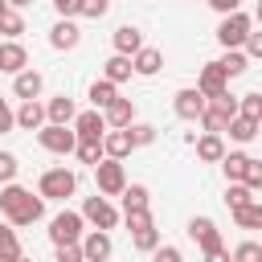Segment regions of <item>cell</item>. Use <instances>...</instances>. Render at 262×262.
Here are the masks:
<instances>
[{
	"label": "cell",
	"instance_id": "cell-1",
	"mask_svg": "<svg viewBox=\"0 0 262 262\" xmlns=\"http://www.w3.org/2000/svg\"><path fill=\"white\" fill-rule=\"evenodd\" d=\"M0 213H4V221H12V225H33V221H41L45 217V196L37 192H29V188H20L16 180H8L4 188H0Z\"/></svg>",
	"mask_w": 262,
	"mask_h": 262
},
{
	"label": "cell",
	"instance_id": "cell-2",
	"mask_svg": "<svg viewBox=\"0 0 262 262\" xmlns=\"http://www.w3.org/2000/svg\"><path fill=\"white\" fill-rule=\"evenodd\" d=\"M188 237L201 246V254H205L209 262H229V250L221 246V233H217L213 217H192V221H188Z\"/></svg>",
	"mask_w": 262,
	"mask_h": 262
},
{
	"label": "cell",
	"instance_id": "cell-3",
	"mask_svg": "<svg viewBox=\"0 0 262 262\" xmlns=\"http://www.w3.org/2000/svg\"><path fill=\"white\" fill-rule=\"evenodd\" d=\"M37 192L45 196V201H70L74 192H78V176L61 164V168H45L41 172V180H37Z\"/></svg>",
	"mask_w": 262,
	"mask_h": 262
},
{
	"label": "cell",
	"instance_id": "cell-4",
	"mask_svg": "<svg viewBox=\"0 0 262 262\" xmlns=\"http://www.w3.org/2000/svg\"><path fill=\"white\" fill-rule=\"evenodd\" d=\"M37 143L45 151H53V156H70L78 147V131L70 123H41L37 127Z\"/></svg>",
	"mask_w": 262,
	"mask_h": 262
},
{
	"label": "cell",
	"instance_id": "cell-5",
	"mask_svg": "<svg viewBox=\"0 0 262 262\" xmlns=\"http://www.w3.org/2000/svg\"><path fill=\"white\" fill-rule=\"evenodd\" d=\"M94 184H98L102 196H119V192L127 188V168H123V160L102 156V160L94 164Z\"/></svg>",
	"mask_w": 262,
	"mask_h": 262
},
{
	"label": "cell",
	"instance_id": "cell-6",
	"mask_svg": "<svg viewBox=\"0 0 262 262\" xmlns=\"http://www.w3.org/2000/svg\"><path fill=\"white\" fill-rule=\"evenodd\" d=\"M250 29H254V16H246L242 8L225 12L221 25H217V41H221V49H242V41H246Z\"/></svg>",
	"mask_w": 262,
	"mask_h": 262
},
{
	"label": "cell",
	"instance_id": "cell-7",
	"mask_svg": "<svg viewBox=\"0 0 262 262\" xmlns=\"http://www.w3.org/2000/svg\"><path fill=\"white\" fill-rule=\"evenodd\" d=\"M82 233H86V217L74 213V209H61V213L49 221V242H53V246H61V242H82Z\"/></svg>",
	"mask_w": 262,
	"mask_h": 262
},
{
	"label": "cell",
	"instance_id": "cell-8",
	"mask_svg": "<svg viewBox=\"0 0 262 262\" xmlns=\"http://www.w3.org/2000/svg\"><path fill=\"white\" fill-rule=\"evenodd\" d=\"M82 217L94 225V229H115L119 225V209L111 205V196H86V205H82Z\"/></svg>",
	"mask_w": 262,
	"mask_h": 262
},
{
	"label": "cell",
	"instance_id": "cell-9",
	"mask_svg": "<svg viewBox=\"0 0 262 262\" xmlns=\"http://www.w3.org/2000/svg\"><path fill=\"white\" fill-rule=\"evenodd\" d=\"M205 94L196 90V86H184V90H176V98H172V111H176V119H184V123H196L201 119V111H205Z\"/></svg>",
	"mask_w": 262,
	"mask_h": 262
},
{
	"label": "cell",
	"instance_id": "cell-10",
	"mask_svg": "<svg viewBox=\"0 0 262 262\" xmlns=\"http://www.w3.org/2000/svg\"><path fill=\"white\" fill-rule=\"evenodd\" d=\"M111 254H115L111 229H86V233H82V258H86V262H106Z\"/></svg>",
	"mask_w": 262,
	"mask_h": 262
},
{
	"label": "cell",
	"instance_id": "cell-11",
	"mask_svg": "<svg viewBox=\"0 0 262 262\" xmlns=\"http://www.w3.org/2000/svg\"><path fill=\"white\" fill-rule=\"evenodd\" d=\"M70 127L78 131V139H102V135H106V115H102L98 106H90V111H78Z\"/></svg>",
	"mask_w": 262,
	"mask_h": 262
},
{
	"label": "cell",
	"instance_id": "cell-12",
	"mask_svg": "<svg viewBox=\"0 0 262 262\" xmlns=\"http://www.w3.org/2000/svg\"><path fill=\"white\" fill-rule=\"evenodd\" d=\"M78 41H82V29L74 25V16H61V20L49 29V45H53V49H61V53L78 49Z\"/></svg>",
	"mask_w": 262,
	"mask_h": 262
},
{
	"label": "cell",
	"instance_id": "cell-13",
	"mask_svg": "<svg viewBox=\"0 0 262 262\" xmlns=\"http://www.w3.org/2000/svg\"><path fill=\"white\" fill-rule=\"evenodd\" d=\"M29 66V49L16 41V37H4L0 41V74H16Z\"/></svg>",
	"mask_w": 262,
	"mask_h": 262
},
{
	"label": "cell",
	"instance_id": "cell-14",
	"mask_svg": "<svg viewBox=\"0 0 262 262\" xmlns=\"http://www.w3.org/2000/svg\"><path fill=\"white\" fill-rule=\"evenodd\" d=\"M196 90H201L205 98L229 90V74L221 70V61H205V70H201V78H196Z\"/></svg>",
	"mask_w": 262,
	"mask_h": 262
},
{
	"label": "cell",
	"instance_id": "cell-15",
	"mask_svg": "<svg viewBox=\"0 0 262 262\" xmlns=\"http://www.w3.org/2000/svg\"><path fill=\"white\" fill-rule=\"evenodd\" d=\"M41 90H45L41 70L25 66V70H16V74H12V94H16V98H41Z\"/></svg>",
	"mask_w": 262,
	"mask_h": 262
},
{
	"label": "cell",
	"instance_id": "cell-16",
	"mask_svg": "<svg viewBox=\"0 0 262 262\" xmlns=\"http://www.w3.org/2000/svg\"><path fill=\"white\" fill-rule=\"evenodd\" d=\"M102 151H106V156H115V160H127V156L135 151L131 131H127V127H106V135H102Z\"/></svg>",
	"mask_w": 262,
	"mask_h": 262
},
{
	"label": "cell",
	"instance_id": "cell-17",
	"mask_svg": "<svg viewBox=\"0 0 262 262\" xmlns=\"http://www.w3.org/2000/svg\"><path fill=\"white\" fill-rule=\"evenodd\" d=\"M192 147H196V160H205V164H221V156H225V139H221V131H205V135H196Z\"/></svg>",
	"mask_w": 262,
	"mask_h": 262
},
{
	"label": "cell",
	"instance_id": "cell-18",
	"mask_svg": "<svg viewBox=\"0 0 262 262\" xmlns=\"http://www.w3.org/2000/svg\"><path fill=\"white\" fill-rule=\"evenodd\" d=\"M131 66H135V74H139V78H151V74H160L164 53H160L156 45H139V49L131 53Z\"/></svg>",
	"mask_w": 262,
	"mask_h": 262
},
{
	"label": "cell",
	"instance_id": "cell-19",
	"mask_svg": "<svg viewBox=\"0 0 262 262\" xmlns=\"http://www.w3.org/2000/svg\"><path fill=\"white\" fill-rule=\"evenodd\" d=\"M102 115H106V127H131V123H135V102L115 94V98L102 106Z\"/></svg>",
	"mask_w": 262,
	"mask_h": 262
},
{
	"label": "cell",
	"instance_id": "cell-20",
	"mask_svg": "<svg viewBox=\"0 0 262 262\" xmlns=\"http://www.w3.org/2000/svg\"><path fill=\"white\" fill-rule=\"evenodd\" d=\"M41 123H45V102L20 98V106H16V127H20V131H37Z\"/></svg>",
	"mask_w": 262,
	"mask_h": 262
},
{
	"label": "cell",
	"instance_id": "cell-21",
	"mask_svg": "<svg viewBox=\"0 0 262 262\" xmlns=\"http://www.w3.org/2000/svg\"><path fill=\"white\" fill-rule=\"evenodd\" d=\"M233 213V225L237 229H262V201H246V205H237V209H229Z\"/></svg>",
	"mask_w": 262,
	"mask_h": 262
},
{
	"label": "cell",
	"instance_id": "cell-22",
	"mask_svg": "<svg viewBox=\"0 0 262 262\" xmlns=\"http://www.w3.org/2000/svg\"><path fill=\"white\" fill-rule=\"evenodd\" d=\"M131 74H135V66H131V57H127V53H111V57L102 61V78H111L115 86H119V82H127Z\"/></svg>",
	"mask_w": 262,
	"mask_h": 262
},
{
	"label": "cell",
	"instance_id": "cell-23",
	"mask_svg": "<svg viewBox=\"0 0 262 262\" xmlns=\"http://www.w3.org/2000/svg\"><path fill=\"white\" fill-rule=\"evenodd\" d=\"M74 115H78V106L66 94H57V98L45 102V123H74Z\"/></svg>",
	"mask_w": 262,
	"mask_h": 262
},
{
	"label": "cell",
	"instance_id": "cell-24",
	"mask_svg": "<svg viewBox=\"0 0 262 262\" xmlns=\"http://www.w3.org/2000/svg\"><path fill=\"white\" fill-rule=\"evenodd\" d=\"M225 131H229V139H233V143H250V139L258 135V119H250V115H242V111H237V115L229 119V127H225Z\"/></svg>",
	"mask_w": 262,
	"mask_h": 262
},
{
	"label": "cell",
	"instance_id": "cell-25",
	"mask_svg": "<svg viewBox=\"0 0 262 262\" xmlns=\"http://www.w3.org/2000/svg\"><path fill=\"white\" fill-rule=\"evenodd\" d=\"M20 237H16V229H12V221H4L0 225V262H20Z\"/></svg>",
	"mask_w": 262,
	"mask_h": 262
},
{
	"label": "cell",
	"instance_id": "cell-26",
	"mask_svg": "<svg viewBox=\"0 0 262 262\" xmlns=\"http://www.w3.org/2000/svg\"><path fill=\"white\" fill-rule=\"evenodd\" d=\"M139 45H143V33H139L135 25H119V29H115V53H127V57H131Z\"/></svg>",
	"mask_w": 262,
	"mask_h": 262
},
{
	"label": "cell",
	"instance_id": "cell-27",
	"mask_svg": "<svg viewBox=\"0 0 262 262\" xmlns=\"http://www.w3.org/2000/svg\"><path fill=\"white\" fill-rule=\"evenodd\" d=\"M221 61V70L229 74V78H242L246 70H250V57H246V49H225V57H217Z\"/></svg>",
	"mask_w": 262,
	"mask_h": 262
},
{
	"label": "cell",
	"instance_id": "cell-28",
	"mask_svg": "<svg viewBox=\"0 0 262 262\" xmlns=\"http://www.w3.org/2000/svg\"><path fill=\"white\" fill-rule=\"evenodd\" d=\"M246 164H250L246 151H225V156H221V172H225V180H242V176H246Z\"/></svg>",
	"mask_w": 262,
	"mask_h": 262
},
{
	"label": "cell",
	"instance_id": "cell-29",
	"mask_svg": "<svg viewBox=\"0 0 262 262\" xmlns=\"http://www.w3.org/2000/svg\"><path fill=\"white\" fill-rule=\"evenodd\" d=\"M86 94H90V102H94V106L102 111V106H106V102H111V98L119 94V86H115L111 78H98V82H90V90H86Z\"/></svg>",
	"mask_w": 262,
	"mask_h": 262
},
{
	"label": "cell",
	"instance_id": "cell-30",
	"mask_svg": "<svg viewBox=\"0 0 262 262\" xmlns=\"http://www.w3.org/2000/svg\"><path fill=\"white\" fill-rule=\"evenodd\" d=\"M119 196H123V209H147V205H151V192H147V184H127Z\"/></svg>",
	"mask_w": 262,
	"mask_h": 262
},
{
	"label": "cell",
	"instance_id": "cell-31",
	"mask_svg": "<svg viewBox=\"0 0 262 262\" xmlns=\"http://www.w3.org/2000/svg\"><path fill=\"white\" fill-rule=\"evenodd\" d=\"M74 156H78L82 164H90V168H94V164H98V160H102L106 151H102V139H78V147H74Z\"/></svg>",
	"mask_w": 262,
	"mask_h": 262
},
{
	"label": "cell",
	"instance_id": "cell-32",
	"mask_svg": "<svg viewBox=\"0 0 262 262\" xmlns=\"http://www.w3.org/2000/svg\"><path fill=\"white\" fill-rule=\"evenodd\" d=\"M123 225H127L131 233H139V229L156 225V221H151V205H147V209H123Z\"/></svg>",
	"mask_w": 262,
	"mask_h": 262
},
{
	"label": "cell",
	"instance_id": "cell-33",
	"mask_svg": "<svg viewBox=\"0 0 262 262\" xmlns=\"http://www.w3.org/2000/svg\"><path fill=\"white\" fill-rule=\"evenodd\" d=\"M131 246H135L139 254H151V250L160 246V229H156V225H147V229H139V233H131Z\"/></svg>",
	"mask_w": 262,
	"mask_h": 262
},
{
	"label": "cell",
	"instance_id": "cell-34",
	"mask_svg": "<svg viewBox=\"0 0 262 262\" xmlns=\"http://www.w3.org/2000/svg\"><path fill=\"white\" fill-rule=\"evenodd\" d=\"M250 196H254V188H250V184H242V180H229V188H225V205H229V209L246 205Z\"/></svg>",
	"mask_w": 262,
	"mask_h": 262
},
{
	"label": "cell",
	"instance_id": "cell-35",
	"mask_svg": "<svg viewBox=\"0 0 262 262\" xmlns=\"http://www.w3.org/2000/svg\"><path fill=\"white\" fill-rule=\"evenodd\" d=\"M25 33V16L16 12V8H8L4 16H0V37H20Z\"/></svg>",
	"mask_w": 262,
	"mask_h": 262
},
{
	"label": "cell",
	"instance_id": "cell-36",
	"mask_svg": "<svg viewBox=\"0 0 262 262\" xmlns=\"http://www.w3.org/2000/svg\"><path fill=\"white\" fill-rule=\"evenodd\" d=\"M111 12V0H78V16H86V20H102Z\"/></svg>",
	"mask_w": 262,
	"mask_h": 262
},
{
	"label": "cell",
	"instance_id": "cell-37",
	"mask_svg": "<svg viewBox=\"0 0 262 262\" xmlns=\"http://www.w3.org/2000/svg\"><path fill=\"white\" fill-rule=\"evenodd\" d=\"M229 258H233V262H258V258H262V242H242V246L229 250Z\"/></svg>",
	"mask_w": 262,
	"mask_h": 262
},
{
	"label": "cell",
	"instance_id": "cell-38",
	"mask_svg": "<svg viewBox=\"0 0 262 262\" xmlns=\"http://www.w3.org/2000/svg\"><path fill=\"white\" fill-rule=\"evenodd\" d=\"M127 131H131V143H135V147H147V143H156V127H151V123H131Z\"/></svg>",
	"mask_w": 262,
	"mask_h": 262
},
{
	"label": "cell",
	"instance_id": "cell-39",
	"mask_svg": "<svg viewBox=\"0 0 262 262\" xmlns=\"http://www.w3.org/2000/svg\"><path fill=\"white\" fill-rule=\"evenodd\" d=\"M237 111L250 115V119H262V94H258V90H254V94H242V98H237Z\"/></svg>",
	"mask_w": 262,
	"mask_h": 262
},
{
	"label": "cell",
	"instance_id": "cell-40",
	"mask_svg": "<svg viewBox=\"0 0 262 262\" xmlns=\"http://www.w3.org/2000/svg\"><path fill=\"white\" fill-rule=\"evenodd\" d=\"M16 172H20V164H16V156H12V151H0V184H8V180H16Z\"/></svg>",
	"mask_w": 262,
	"mask_h": 262
},
{
	"label": "cell",
	"instance_id": "cell-41",
	"mask_svg": "<svg viewBox=\"0 0 262 262\" xmlns=\"http://www.w3.org/2000/svg\"><path fill=\"white\" fill-rule=\"evenodd\" d=\"M242 49H246V57H250V61H262V33H254V29H250V33H246V41H242Z\"/></svg>",
	"mask_w": 262,
	"mask_h": 262
},
{
	"label": "cell",
	"instance_id": "cell-42",
	"mask_svg": "<svg viewBox=\"0 0 262 262\" xmlns=\"http://www.w3.org/2000/svg\"><path fill=\"white\" fill-rule=\"evenodd\" d=\"M242 184H250L254 192L262 188V160H250V164H246V176H242Z\"/></svg>",
	"mask_w": 262,
	"mask_h": 262
},
{
	"label": "cell",
	"instance_id": "cell-43",
	"mask_svg": "<svg viewBox=\"0 0 262 262\" xmlns=\"http://www.w3.org/2000/svg\"><path fill=\"white\" fill-rule=\"evenodd\" d=\"M151 258H156V262H180L184 254H180V246H156Z\"/></svg>",
	"mask_w": 262,
	"mask_h": 262
},
{
	"label": "cell",
	"instance_id": "cell-44",
	"mask_svg": "<svg viewBox=\"0 0 262 262\" xmlns=\"http://www.w3.org/2000/svg\"><path fill=\"white\" fill-rule=\"evenodd\" d=\"M12 127H16V111L0 98V135H4V131H12Z\"/></svg>",
	"mask_w": 262,
	"mask_h": 262
},
{
	"label": "cell",
	"instance_id": "cell-45",
	"mask_svg": "<svg viewBox=\"0 0 262 262\" xmlns=\"http://www.w3.org/2000/svg\"><path fill=\"white\" fill-rule=\"evenodd\" d=\"M205 4H209L213 12H221V16H225V12H233V8H242V0H205Z\"/></svg>",
	"mask_w": 262,
	"mask_h": 262
},
{
	"label": "cell",
	"instance_id": "cell-46",
	"mask_svg": "<svg viewBox=\"0 0 262 262\" xmlns=\"http://www.w3.org/2000/svg\"><path fill=\"white\" fill-rule=\"evenodd\" d=\"M57 16H78V0H53Z\"/></svg>",
	"mask_w": 262,
	"mask_h": 262
},
{
	"label": "cell",
	"instance_id": "cell-47",
	"mask_svg": "<svg viewBox=\"0 0 262 262\" xmlns=\"http://www.w3.org/2000/svg\"><path fill=\"white\" fill-rule=\"evenodd\" d=\"M8 4H12V8H25V4H33V0H8Z\"/></svg>",
	"mask_w": 262,
	"mask_h": 262
},
{
	"label": "cell",
	"instance_id": "cell-48",
	"mask_svg": "<svg viewBox=\"0 0 262 262\" xmlns=\"http://www.w3.org/2000/svg\"><path fill=\"white\" fill-rule=\"evenodd\" d=\"M254 20H258V25H262V0H258V8H254Z\"/></svg>",
	"mask_w": 262,
	"mask_h": 262
},
{
	"label": "cell",
	"instance_id": "cell-49",
	"mask_svg": "<svg viewBox=\"0 0 262 262\" xmlns=\"http://www.w3.org/2000/svg\"><path fill=\"white\" fill-rule=\"evenodd\" d=\"M8 8H12V4H8V0H0V16H4V12H8Z\"/></svg>",
	"mask_w": 262,
	"mask_h": 262
},
{
	"label": "cell",
	"instance_id": "cell-50",
	"mask_svg": "<svg viewBox=\"0 0 262 262\" xmlns=\"http://www.w3.org/2000/svg\"><path fill=\"white\" fill-rule=\"evenodd\" d=\"M258 135H262V119H258Z\"/></svg>",
	"mask_w": 262,
	"mask_h": 262
}]
</instances>
